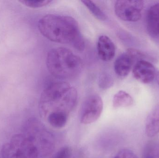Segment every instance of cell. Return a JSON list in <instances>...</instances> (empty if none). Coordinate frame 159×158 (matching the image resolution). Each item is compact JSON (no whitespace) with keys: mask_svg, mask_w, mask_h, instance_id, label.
<instances>
[{"mask_svg":"<svg viewBox=\"0 0 159 158\" xmlns=\"http://www.w3.org/2000/svg\"><path fill=\"white\" fill-rule=\"evenodd\" d=\"M145 132L149 137H154L159 133V104L148 117L146 122Z\"/></svg>","mask_w":159,"mask_h":158,"instance_id":"8fae6325","label":"cell"},{"mask_svg":"<svg viewBox=\"0 0 159 158\" xmlns=\"http://www.w3.org/2000/svg\"><path fill=\"white\" fill-rule=\"evenodd\" d=\"M133 74L137 80L144 83H149L154 80L156 77V69L148 61L138 60L134 66Z\"/></svg>","mask_w":159,"mask_h":158,"instance_id":"ba28073f","label":"cell"},{"mask_svg":"<svg viewBox=\"0 0 159 158\" xmlns=\"http://www.w3.org/2000/svg\"><path fill=\"white\" fill-rule=\"evenodd\" d=\"M69 116V114L67 113L57 112L49 114L46 118L51 126L57 129H61L67 124Z\"/></svg>","mask_w":159,"mask_h":158,"instance_id":"4fadbf2b","label":"cell"},{"mask_svg":"<svg viewBox=\"0 0 159 158\" xmlns=\"http://www.w3.org/2000/svg\"><path fill=\"white\" fill-rule=\"evenodd\" d=\"M97 48L98 56L103 61H110L116 54V46L111 39L106 35L99 37Z\"/></svg>","mask_w":159,"mask_h":158,"instance_id":"9c48e42d","label":"cell"},{"mask_svg":"<svg viewBox=\"0 0 159 158\" xmlns=\"http://www.w3.org/2000/svg\"><path fill=\"white\" fill-rule=\"evenodd\" d=\"M81 2L89 10L92 14L99 20L104 21L107 19V16L104 12L93 1L83 0Z\"/></svg>","mask_w":159,"mask_h":158,"instance_id":"5bb4252c","label":"cell"},{"mask_svg":"<svg viewBox=\"0 0 159 158\" xmlns=\"http://www.w3.org/2000/svg\"><path fill=\"white\" fill-rule=\"evenodd\" d=\"M114 158H138L131 150L123 149L118 152Z\"/></svg>","mask_w":159,"mask_h":158,"instance_id":"d6986e66","label":"cell"},{"mask_svg":"<svg viewBox=\"0 0 159 158\" xmlns=\"http://www.w3.org/2000/svg\"><path fill=\"white\" fill-rule=\"evenodd\" d=\"M143 5V2L140 0H119L115 3V12L122 20L135 22L142 17Z\"/></svg>","mask_w":159,"mask_h":158,"instance_id":"5b68a950","label":"cell"},{"mask_svg":"<svg viewBox=\"0 0 159 158\" xmlns=\"http://www.w3.org/2000/svg\"><path fill=\"white\" fill-rule=\"evenodd\" d=\"M113 84V79L110 74L106 72H103L101 74L98 80V85L101 89H108Z\"/></svg>","mask_w":159,"mask_h":158,"instance_id":"2e32d148","label":"cell"},{"mask_svg":"<svg viewBox=\"0 0 159 158\" xmlns=\"http://www.w3.org/2000/svg\"><path fill=\"white\" fill-rule=\"evenodd\" d=\"M52 1L51 0H20V2L25 6L31 8H36L43 7L49 4Z\"/></svg>","mask_w":159,"mask_h":158,"instance_id":"e0dca14e","label":"cell"},{"mask_svg":"<svg viewBox=\"0 0 159 158\" xmlns=\"http://www.w3.org/2000/svg\"><path fill=\"white\" fill-rule=\"evenodd\" d=\"M72 150L70 147L65 146L61 148L53 158H71Z\"/></svg>","mask_w":159,"mask_h":158,"instance_id":"ac0fdd59","label":"cell"},{"mask_svg":"<svg viewBox=\"0 0 159 158\" xmlns=\"http://www.w3.org/2000/svg\"><path fill=\"white\" fill-rule=\"evenodd\" d=\"M49 72L56 78L70 79L78 76L83 68L81 58L65 47H58L50 50L46 58Z\"/></svg>","mask_w":159,"mask_h":158,"instance_id":"3957f363","label":"cell"},{"mask_svg":"<svg viewBox=\"0 0 159 158\" xmlns=\"http://www.w3.org/2000/svg\"><path fill=\"white\" fill-rule=\"evenodd\" d=\"M156 79H157V82L158 83L159 85V71L157 72L156 74Z\"/></svg>","mask_w":159,"mask_h":158,"instance_id":"ffe728a7","label":"cell"},{"mask_svg":"<svg viewBox=\"0 0 159 158\" xmlns=\"http://www.w3.org/2000/svg\"><path fill=\"white\" fill-rule=\"evenodd\" d=\"M146 23L149 34L154 37L159 36V3L151 6L148 10Z\"/></svg>","mask_w":159,"mask_h":158,"instance_id":"30bf717a","label":"cell"},{"mask_svg":"<svg viewBox=\"0 0 159 158\" xmlns=\"http://www.w3.org/2000/svg\"><path fill=\"white\" fill-rule=\"evenodd\" d=\"M78 94L68 83L57 82L48 85L41 94L39 103L40 115L46 117L52 113H70L75 107Z\"/></svg>","mask_w":159,"mask_h":158,"instance_id":"7a4b0ae2","label":"cell"},{"mask_svg":"<svg viewBox=\"0 0 159 158\" xmlns=\"http://www.w3.org/2000/svg\"><path fill=\"white\" fill-rule=\"evenodd\" d=\"M133 103V99L131 96L124 91H119L113 97V106L115 108L127 107L132 105Z\"/></svg>","mask_w":159,"mask_h":158,"instance_id":"7c38bea8","label":"cell"},{"mask_svg":"<svg viewBox=\"0 0 159 158\" xmlns=\"http://www.w3.org/2000/svg\"><path fill=\"white\" fill-rule=\"evenodd\" d=\"M143 158H159V142H149L144 147Z\"/></svg>","mask_w":159,"mask_h":158,"instance_id":"9a60e30c","label":"cell"},{"mask_svg":"<svg viewBox=\"0 0 159 158\" xmlns=\"http://www.w3.org/2000/svg\"><path fill=\"white\" fill-rule=\"evenodd\" d=\"M38 29L41 34L50 41L73 45L83 51L85 44L75 19L70 16L49 14L39 20Z\"/></svg>","mask_w":159,"mask_h":158,"instance_id":"6da1fadb","label":"cell"},{"mask_svg":"<svg viewBox=\"0 0 159 158\" xmlns=\"http://www.w3.org/2000/svg\"><path fill=\"white\" fill-rule=\"evenodd\" d=\"M2 158H39L42 156L38 147L24 135L16 134L1 149Z\"/></svg>","mask_w":159,"mask_h":158,"instance_id":"277c9868","label":"cell"},{"mask_svg":"<svg viewBox=\"0 0 159 158\" xmlns=\"http://www.w3.org/2000/svg\"><path fill=\"white\" fill-rule=\"evenodd\" d=\"M141 53L134 49H129L117 58L114 64V70L118 76L126 77L129 73L135 60L141 57Z\"/></svg>","mask_w":159,"mask_h":158,"instance_id":"52a82bcc","label":"cell"},{"mask_svg":"<svg viewBox=\"0 0 159 158\" xmlns=\"http://www.w3.org/2000/svg\"><path fill=\"white\" fill-rule=\"evenodd\" d=\"M103 103L101 96L97 94L89 96L83 102L80 114L82 124H89L95 122L101 117Z\"/></svg>","mask_w":159,"mask_h":158,"instance_id":"8992f818","label":"cell"}]
</instances>
